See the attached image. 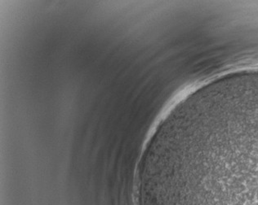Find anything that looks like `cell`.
Returning a JSON list of instances; mask_svg holds the SVG:
<instances>
[{"label": "cell", "mask_w": 258, "mask_h": 205, "mask_svg": "<svg viewBox=\"0 0 258 205\" xmlns=\"http://www.w3.org/2000/svg\"><path fill=\"white\" fill-rule=\"evenodd\" d=\"M173 205H258V122L206 146L185 171Z\"/></svg>", "instance_id": "cell-1"}]
</instances>
